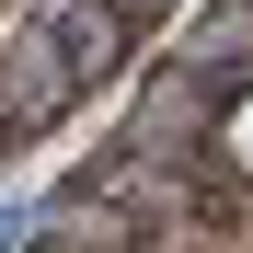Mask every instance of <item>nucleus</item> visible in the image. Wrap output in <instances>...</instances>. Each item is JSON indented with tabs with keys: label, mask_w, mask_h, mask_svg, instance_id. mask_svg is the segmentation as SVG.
<instances>
[{
	"label": "nucleus",
	"mask_w": 253,
	"mask_h": 253,
	"mask_svg": "<svg viewBox=\"0 0 253 253\" xmlns=\"http://www.w3.org/2000/svg\"><path fill=\"white\" fill-rule=\"evenodd\" d=\"M35 253H126L104 219H69V230H46V242H35Z\"/></svg>",
	"instance_id": "f257e3e1"
}]
</instances>
